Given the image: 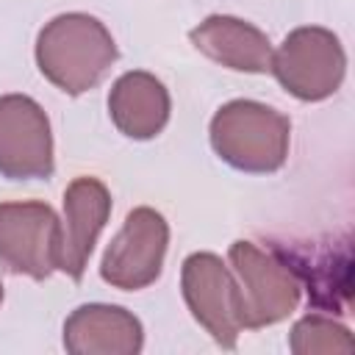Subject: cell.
Segmentation results:
<instances>
[{
	"instance_id": "1",
	"label": "cell",
	"mask_w": 355,
	"mask_h": 355,
	"mask_svg": "<svg viewBox=\"0 0 355 355\" xmlns=\"http://www.w3.org/2000/svg\"><path fill=\"white\" fill-rule=\"evenodd\" d=\"M111 31L92 14L69 11L53 17L36 36V67L64 94L94 89L116 61Z\"/></svg>"
},
{
	"instance_id": "2",
	"label": "cell",
	"mask_w": 355,
	"mask_h": 355,
	"mask_svg": "<svg viewBox=\"0 0 355 355\" xmlns=\"http://www.w3.org/2000/svg\"><path fill=\"white\" fill-rule=\"evenodd\" d=\"M214 153L233 169L250 175L277 172L288 158L291 122L258 100L225 103L208 128Z\"/></svg>"
},
{
	"instance_id": "3",
	"label": "cell",
	"mask_w": 355,
	"mask_h": 355,
	"mask_svg": "<svg viewBox=\"0 0 355 355\" xmlns=\"http://www.w3.org/2000/svg\"><path fill=\"white\" fill-rule=\"evenodd\" d=\"M227 261L244 302V330L277 324L297 311L302 286L275 244L258 247L250 239H239L230 244Z\"/></svg>"
},
{
	"instance_id": "4",
	"label": "cell",
	"mask_w": 355,
	"mask_h": 355,
	"mask_svg": "<svg viewBox=\"0 0 355 355\" xmlns=\"http://www.w3.org/2000/svg\"><path fill=\"white\" fill-rule=\"evenodd\" d=\"M269 72L302 103H319L338 92L347 75V53L341 39L319 25L294 28L277 50H272Z\"/></svg>"
},
{
	"instance_id": "5",
	"label": "cell",
	"mask_w": 355,
	"mask_h": 355,
	"mask_svg": "<svg viewBox=\"0 0 355 355\" xmlns=\"http://www.w3.org/2000/svg\"><path fill=\"white\" fill-rule=\"evenodd\" d=\"M180 291L197 324L222 349H233L244 330V302L230 266L216 252H191L180 266Z\"/></svg>"
},
{
	"instance_id": "6",
	"label": "cell",
	"mask_w": 355,
	"mask_h": 355,
	"mask_svg": "<svg viewBox=\"0 0 355 355\" xmlns=\"http://www.w3.org/2000/svg\"><path fill=\"white\" fill-rule=\"evenodd\" d=\"M61 219L39 200L0 202V263L31 280H47L61 263Z\"/></svg>"
},
{
	"instance_id": "7",
	"label": "cell",
	"mask_w": 355,
	"mask_h": 355,
	"mask_svg": "<svg viewBox=\"0 0 355 355\" xmlns=\"http://www.w3.org/2000/svg\"><path fill=\"white\" fill-rule=\"evenodd\" d=\"M169 247V225L150 205L133 208L103 252L100 277L119 291H139L161 277Z\"/></svg>"
},
{
	"instance_id": "8",
	"label": "cell",
	"mask_w": 355,
	"mask_h": 355,
	"mask_svg": "<svg viewBox=\"0 0 355 355\" xmlns=\"http://www.w3.org/2000/svg\"><path fill=\"white\" fill-rule=\"evenodd\" d=\"M53 169V130L44 108L28 94H3L0 175L8 180H47Z\"/></svg>"
},
{
	"instance_id": "9",
	"label": "cell",
	"mask_w": 355,
	"mask_h": 355,
	"mask_svg": "<svg viewBox=\"0 0 355 355\" xmlns=\"http://www.w3.org/2000/svg\"><path fill=\"white\" fill-rule=\"evenodd\" d=\"M111 216V194L103 180L80 175L64 191V239H61V263L58 269L75 283L83 277L97 236L103 233Z\"/></svg>"
},
{
	"instance_id": "10",
	"label": "cell",
	"mask_w": 355,
	"mask_h": 355,
	"mask_svg": "<svg viewBox=\"0 0 355 355\" xmlns=\"http://www.w3.org/2000/svg\"><path fill=\"white\" fill-rule=\"evenodd\" d=\"M144 347L141 322L122 305L86 302L64 322L69 355H139Z\"/></svg>"
},
{
	"instance_id": "11",
	"label": "cell",
	"mask_w": 355,
	"mask_h": 355,
	"mask_svg": "<svg viewBox=\"0 0 355 355\" xmlns=\"http://www.w3.org/2000/svg\"><path fill=\"white\" fill-rule=\"evenodd\" d=\"M275 250L288 261L302 288H308V300L319 311L347 313L349 311V239L344 236L341 244H302V247H283Z\"/></svg>"
},
{
	"instance_id": "12",
	"label": "cell",
	"mask_w": 355,
	"mask_h": 355,
	"mask_svg": "<svg viewBox=\"0 0 355 355\" xmlns=\"http://www.w3.org/2000/svg\"><path fill=\"white\" fill-rule=\"evenodd\" d=\"M191 44L208 55L211 61L236 69V72H252L263 75L272 67V42L269 36L255 28L252 22H244L230 14H211L189 33Z\"/></svg>"
},
{
	"instance_id": "13",
	"label": "cell",
	"mask_w": 355,
	"mask_h": 355,
	"mask_svg": "<svg viewBox=\"0 0 355 355\" xmlns=\"http://www.w3.org/2000/svg\"><path fill=\"white\" fill-rule=\"evenodd\" d=\"M169 92L166 86L141 69L125 72L108 92V114L119 133L136 141L155 139L169 122Z\"/></svg>"
},
{
	"instance_id": "14",
	"label": "cell",
	"mask_w": 355,
	"mask_h": 355,
	"mask_svg": "<svg viewBox=\"0 0 355 355\" xmlns=\"http://www.w3.org/2000/svg\"><path fill=\"white\" fill-rule=\"evenodd\" d=\"M288 349L294 355H316V352H352L355 341L349 330L324 313L302 316L288 333Z\"/></svg>"
},
{
	"instance_id": "15",
	"label": "cell",
	"mask_w": 355,
	"mask_h": 355,
	"mask_svg": "<svg viewBox=\"0 0 355 355\" xmlns=\"http://www.w3.org/2000/svg\"><path fill=\"white\" fill-rule=\"evenodd\" d=\"M0 305H3V283H0Z\"/></svg>"
}]
</instances>
